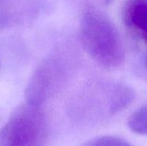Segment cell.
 Here are the masks:
<instances>
[{
	"instance_id": "6da1fadb",
	"label": "cell",
	"mask_w": 147,
	"mask_h": 146,
	"mask_svg": "<svg viewBox=\"0 0 147 146\" xmlns=\"http://www.w3.org/2000/svg\"><path fill=\"white\" fill-rule=\"evenodd\" d=\"M80 38L84 50L105 69L119 68L124 61V48L112 21L100 9L86 8L80 21Z\"/></svg>"
},
{
	"instance_id": "7a4b0ae2",
	"label": "cell",
	"mask_w": 147,
	"mask_h": 146,
	"mask_svg": "<svg viewBox=\"0 0 147 146\" xmlns=\"http://www.w3.org/2000/svg\"><path fill=\"white\" fill-rule=\"evenodd\" d=\"M46 135L41 107L28 102L18 106L0 130V146H42Z\"/></svg>"
},
{
	"instance_id": "3957f363",
	"label": "cell",
	"mask_w": 147,
	"mask_h": 146,
	"mask_svg": "<svg viewBox=\"0 0 147 146\" xmlns=\"http://www.w3.org/2000/svg\"><path fill=\"white\" fill-rule=\"evenodd\" d=\"M41 0H0V28L26 25L34 21Z\"/></svg>"
},
{
	"instance_id": "277c9868",
	"label": "cell",
	"mask_w": 147,
	"mask_h": 146,
	"mask_svg": "<svg viewBox=\"0 0 147 146\" xmlns=\"http://www.w3.org/2000/svg\"><path fill=\"white\" fill-rule=\"evenodd\" d=\"M52 82L51 65L48 62L40 64L34 70L25 89L26 102L36 107H41L49 95Z\"/></svg>"
},
{
	"instance_id": "5b68a950",
	"label": "cell",
	"mask_w": 147,
	"mask_h": 146,
	"mask_svg": "<svg viewBox=\"0 0 147 146\" xmlns=\"http://www.w3.org/2000/svg\"><path fill=\"white\" fill-rule=\"evenodd\" d=\"M123 17L127 27L147 43V0H127Z\"/></svg>"
},
{
	"instance_id": "8992f818",
	"label": "cell",
	"mask_w": 147,
	"mask_h": 146,
	"mask_svg": "<svg viewBox=\"0 0 147 146\" xmlns=\"http://www.w3.org/2000/svg\"><path fill=\"white\" fill-rule=\"evenodd\" d=\"M129 129L140 135H147V104L134 112L127 120Z\"/></svg>"
},
{
	"instance_id": "52a82bcc",
	"label": "cell",
	"mask_w": 147,
	"mask_h": 146,
	"mask_svg": "<svg viewBox=\"0 0 147 146\" xmlns=\"http://www.w3.org/2000/svg\"><path fill=\"white\" fill-rule=\"evenodd\" d=\"M82 146H133L127 141L113 136H102L93 139Z\"/></svg>"
},
{
	"instance_id": "ba28073f",
	"label": "cell",
	"mask_w": 147,
	"mask_h": 146,
	"mask_svg": "<svg viewBox=\"0 0 147 146\" xmlns=\"http://www.w3.org/2000/svg\"><path fill=\"white\" fill-rule=\"evenodd\" d=\"M104 3H110V2H112L113 0H102Z\"/></svg>"
},
{
	"instance_id": "9c48e42d",
	"label": "cell",
	"mask_w": 147,
	"mask_h": 146,
	"mask_svg": "<svg viewBox=\"0 0 147 146\" xmlns=\"http://www.w3.org/2000/svg\"><path fill=\"white\" fill-rule=\"evenodd\" d=\"M34 146H40V145H34Z\"/></svg>"
}]
</instances>
